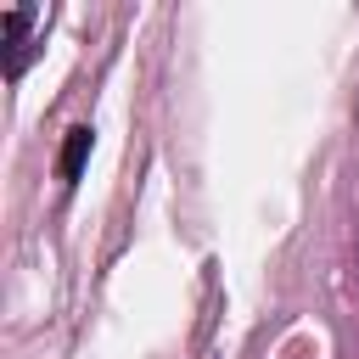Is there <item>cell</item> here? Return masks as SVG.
<instances>
[{
    "label": "cell",
    "instance_id": "1",
    "mask_svg": "<svg viewBox=\"0 0 359 359\" xmlns=\"http://www.w3.org/2000/svg\"><path fill=\"white\" fill-rule=\"evenodd\" d=\"M0 28H6V79H22V67H28V28H34V6H11V11L0 17Z\"/></svg>",
    "mask_w": 359,
    "mask_h": 359
},
{
    "label": "cell",
    "instance_id": "2",
    "mask_svg": "<svg viewBox=\"0 0 359 359\" xmlns=\"http://www.w3.org/2000/svg\"><path fill=\"white\" fill-rule=\"evenodd\" d=\"M90 140H95V129L90 123H73L67 129V140H62V157H56V174L73 185L79 174H84V157H90Z\"/></svg>",
    "mask_w": 359,
    "mask_h": 359
}]
</instances>
